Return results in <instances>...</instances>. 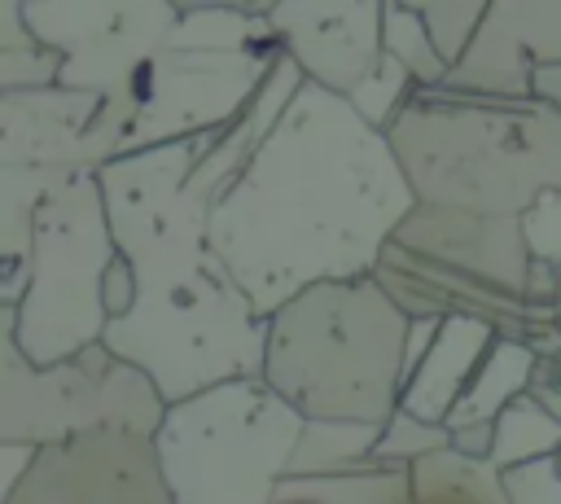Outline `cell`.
Here are the masks:
<instances>
[{"label":"cell","instance_id":"obj_8","mask_svg":"<svg viewBox=\"0 0 561 504\" xmlns=\"http://www.w3.org/2000/svg\"><path fill=\"white\" fill-rule=\"evenodd\" d=\"M9 504H175L158 438L149 429L96 421L39 443Z\"/></svg>","mask_w":561,"mask_h":504},{"label":"cell","instance_id":"obj_12","mask_svg":"<svg viewBox=\"0 0 561 504\" xmlns=\"http://www.w3.org/2000/svg\"><path fill=\"white\" fill-rule=\"evenodd\" d=\"M267 18L307 79L333 92H351L386 53V0H280Z\"/></svg>","mask_w":561,"mask_h":504},{"label":"cell","instance_id":"obj_20","mask_svg":"<svg viewBox=\"0 0 561 504\" xmlns=\"http://www.w3.org/2000/svg\"><path fill=\"white\" fill-rule=\"evenodd\" d=\"M381 425L377 421H351V416H307L298 447L289 456V473H333V469H373L381 465L373 456Z\"/></svg>","mask_w":561,"mask_h":504},{"label":"cell","instance_id":"obj_34","mask_svg":"<svg viewBox=\"0 0 561 504\" xmlns=\"http://www.w3.org/2000/svg\"><path fill=\"white\" fill-rule=\"evenodd\" d=\"M530 96H539L543 105L561 110V57L535 66V75H530Z\"/></svg>","mask_w":561,"mask_h":504},{"label":"cell","instance_id":"obj_36","mask_svg":"<svg viewBox=\"0 0 561 504\" xmlns=\"http://www.w3.org/2000/svg\"><path fill=\"white\" fill-rule=\"evenodd\" d=\"M552 307H557V324H561V298H557V302H552Z\"/></svg>","mask_w":561,"mask_h":504},{"label":"cell","instance_id":"obj_28","mask_svg":"<svg viewBox=\"0 0 561 504\" xmlns=\"http://www.w3.org/2000/svg\"><path fill=\"white\" fill-rule=\"evenodd\" d=\"M504 486H508L513 504H561V451L508 465Z\"/></svg>","mask_w":561,"mask_h":504},{"label":"cell","instance_id":"obj_2","mask_svg":"<svg viewBox=\"0 0 561 504\" xmlns=\"http://www.w3.org/2000/svg\"><path fill=\"white\" fill-rule=\"evenodd\" d=\"M210 136L162 140L96 167L114 241L136 267V302L105 324V342L140 364L167 399L263 373L267 316L210 241L215 193L188 180Z\"/></svg>","mask_w":561,"mask_h":504},{"label":"cell","instance_id":"obj_31","mask_svg":"<svg viewBox=\"0 0 561 504\" xmlns=\"http://www.w3.org/2000/svg\"><path fill=\"white\" fill-rule=\"evenodd\" d=\"M131 302H136V267L118 250L110 259V272H105V307H110V320L123 316V311H131Z\"/></svg>","mask_w":561,"mask_h":504},{"label":"cell","instance_id":"obj_15","mask_svg":"<svg viewBox=\"0 0 561 504\" xmlns=\"http://www.w3.org/2000/svg\"><path fill=\"white\" fill-rule=\"evenodd\" d=\"M495 337H500V329L491 320H482V316H465V311L443 316L434 342L421 355V364L403 377L399 403L412 408L416 416L447 421V412L465 394L469 377L478 373V364H482V355L491 351Z\"/></svg>","mask_w":561,"mask_h":504},{"label":"cell","instance_id":"obj_29","mask_svg":"<svg viewBox=\"0 0 561 504\" xmlns=\"http://www.w3.org/2000/svg\"><path fill=\"white\" fill-rule=\"evenodd\" d=\"M535 342V368H530V394L561 416V324L530 337Z\"/></svg>","mask_w":561,"mask_h":504},{"label":"cell","instance_id":"obj_17","mask_svg":"<svg viewBox=\"0 0 561 504\" xmlns=\"http://www.w3.org/2000/svg\"><path fill=\"white\" fill-rule=\"evenodd\" d=\"M408 469L416 504H513L504 486V465L495 456H469L443 443L416 456Z\"/></svg>","mask_w":561,"mask_h":504},{"label":"cell","instance_id":"obj_4","mask_svg":"<svg viewBox=\"0 0 561 504\" xmlns=\"http://www.w3.org/2000/svg\"><path fill=\"white\" fill-rule=\"evenodd\" d=\"M386 131L416 202L522 215L561 184V110L539 96L416 83Z\"/></svg>","mask_w":561,"mask_h":504},{"label":"cell","instance_id":"obj_21","mask_svg":"<svg viewBox=\"0 0 561 504\" xmlns=\"http://www.w3.org/2000/svg\"><path fill=\"white\" fill-rule=\"evenodd\" d=\"M561 451V416L552 408H543L530 390H522L517 399H508L495 412V447L491 456L508 469L522 460H539Z\"/></svg>","mask_w":561,"mask_h":504},{"label":"cell","instance_id":"obj_9","mask_svg":"<svg viewBox=\"0 0 561 504\" xmlns=\"http://www.w3.org/2000/svg\"><path fill=\"white\" fill-rule=\"evenodd\" d=\"M26 26L57 48L66 88H114L149 48H158L175 18V0H26Z\"/></svg>","mask_w":561,"mask_h":504},{"label":"cell","instance_id":"obj_5","mask_svg":"<svg viewBox=\"0 0 561 504\" xmlns=\"http://www.w3.org/2000/svg\"><path fill=\"white\" fill-rule=\"evenodd\" d=\"M408 324L377 272L311 280L267 316L263 377L302 416L381 425L399 408Z\"/></svg>","mask_w":561,"mask_h":504},{"label":"cell","instance_id":"obj_3","mask_svg":"<svg viewBox=\"0 0 561 504\" xmlns=\"http://www.w3.org/2000/svg\"><path fill=\"white\" fill-rule=\"evenodd\" d=\"M280 57L285 39L267 13L180 9L171 35L101 92L88 167L232 123Z\"/></svg>","mask_w":561,"mask_h":504},{"label":"cell","instance_id":"obj_13","mask_svg":"<svg viewBox=\"0 0 561 504\" xmlns=\"http://www.w3.org/2000/svg\"><path fill=\"white\" fill-rule=\"evenodd\" d=\"M561 57V0H491L469 48L451 61V88L530 96L539 61Z\"/></svg>","mask_w":561,"mask_h":504},{"label":"cell","instance_id":"obj_32","mask_svg":"<svg viewBox=\"0 0 561 504\" xmlns=\"http://www.w3.org/2000/svg\"><path fill=\"white\" fill-rule=\"evenodd\" d=\"M451 429V447L469 451V456H491L495 447V421H465V425H447Z\"/></svg>","mask_w":561,"mask_h":504},{"label":"cell","instance_id":"obj_37","mask_svg":"<svg viewBox=\"0 0 561 504\" xmlns=\"http://www.w3.org/2000/svg\"><path fill=\"white\" fill-rule=\"evenodd\" d=\"M557 280H561V263H557ZM557 298H561V294H557Z\"/></svg>","mask_w":561,"mask_h":504},{"label":"cell","instance_id":"obj_16","mask_svg":"<svg viewBox=\"0 0 561 504\" xmlns=\"http://www.w3.org/2000/svg\"><path fill=\"white\" fill-rule=\"evenodd\" d=\"M75 167L39 162H0V302H18L31 276V237L35 215L48 188Z\"/></svg>","mask_w":561,"mask_h":504},{"label":"cell","instance_id":"obj_22","mask_svg":"<svg viewBox=\"0 0 561 504\" xmlns=\"http://www.w3.org/2000/svg\"><path fill=\"white\" fill-rule=\"evenodd\" d=\"M381 44L421 79V83H443L451 61L443 57V48L434 44L430 26L421 22L416 9H408L403 0H386V26H381Z\"/></svg>","mask_w":561,"mask_h":504},{"label":"cell","instance_id":"obj_18","mask_svg":"<svg viewBox=\"0 0 561 504\" xmlns=\"http://www.w3.org/2000/svg\"><path fill=\"white\" fill-rule=\"evenodd\" d=\"M408 504L412 469L399 460H381L373 469H333V473H285L272 491V504Z\"/></svg>","mask_w":561,"mask_h":504},{"label":"cell","instance_id":"obj_1","mask_svg":"<svg viewBox=\"0 0 561 504\" xmlns=\"http://www.w3.org/2000/svg\"><path fill=\"white\" fill-rule=\"evenodd\" d=\"M416 193L386 127L307 79L263 145L210 202V241L272 316L329 276L373 272Z\"/></svg>","mask_w":561,"mask_h":504},{"label":"cell","instance_id":"obj_27","mask_svg":"<svg viewBox=\"0 0 561 504\" xmlns=\"http://www.w3.org/2000/svg\"><path fill=\"white\" fill-rule=\"evenodd\" d=\"M522 232L530 245V259L561 263V184L543 188L539 197L526 202L522 210Z\"/></svg>","mask_w":561,"mask_h":504},{"label":"cell","instance_id":"obj_30","mask_svg":"<svg viewBox=\"0 0 561 504\" xmlns=\"http://www.w3.org/2000/svg\"><path fill=\"white\" fill-rule=\"evenodd\" d=\"M35 451H39V443H26V438H0V504L13 500V491H18V482L26 478Z\"/></svg>","mask_w":561,"mask_h":504},{"label":"cell","instance_id":"obj_14","mask_svg":"<svg viewBox=\"0 0 561 504\" xmlns=\"http://www.w3.org/2000/svg\"><path fill=\"white\" fill-rule=\"evenodd\" d=\"M101 110L96 88H9L0 92V162L88 167V127Z\"/></svg>","mask_w":561,"mask_h":504},{"label":"cell","instance_id":"obj_25","mask_svg":"<svg viewBox=\"0 0 561 504\" xmlns=\"http://www.w3.org/2000/svg\"><path fill=\"white\" fill-rule=\"evenodd\" d=\"M403 4L421 13V22L430 26V35L443 48V57L456 61L469 48V39H473V31H478V22H482L491 0H403Z\"/></svg>","mask_w":561,"mask_h":504},{"label":"cell","instance_id":"obj_11","mask_svg":"<svg viewBox=\"0 0 561 504\" xmlns=\"http://www.w3.org/2000/svg\"><path fill=\"white\" fill-rule=\"evenodd\" d=\"M390 241L416 254H430L456 272H469L478 280H491L500 289L526 294L530 245L522 232V215L469 210L447 202H412V210L399 219Z\"/></svg>","mask_w":561,"mask_h":504},{"label":"cell","instance_id":"obj_24","mask_svg":"<svg viewBox=\"0 0 561 504\" xmlns=\"http://www.w3.org/2000/svg\"><path fill=\"white\" fill-rule=\"evenodd\" d=\"M451 438L447 421H430V416H416L412 408H394L386 421H381V434L373 443V456L377 460H399V465H412L416 456L443 447Z\"/></svg>","mask_w":561,"mask_h":504},{"label":"cell","instance_id":"obj_10","mask_svg":"<svg viewBox=\"0 0 561 504\" xmlns=\"http://www.w3.org/2000/svg\"><path fill=\"white\" fill-rule=\"evenodd\" d=\"M118 355L110 342H88L66 359L35 364L0 320V438L53 443L105 421L101 381Z\"/></svg>","mask_w":561,"mask_h":504},{"label":"cell","instance_id":"obj_33","mask_svg":"<svg viewBox=\"0 0 561 504\" xmlns=\"http://www.w3.org/2000/svg\"><path fill=\"white\" fill-rule=\"evenodd\" d=\"M557 294H561V280H557V263H548V259H530L526 298H535V302L552 307V302H557Z\"/></svg>","mask_w":561,"mask_h":504},{"label":"cell","instance_id":"obj_26","mask_svg":"<svg viewBox=\"0 0 561 504\" xmlns=\"http://www.w3.org/2000/svg\"><path fill=\"white\" fill-rule=\"evenodd\" d=\"M61 53L48 48L44 39L26 48H0V92L9 88H48L61 79Z\"/></svg>","mask_w":561,"mask_h":504},{"label":"cell","instance_id":"obj_23","mask_svg":"<svg viewBox=\"0 0 561 504\" xmlns=\"http://www.w3.org/2000/svg\"><path fill=\"white\" fill-rule=\"evenodd\" d=\"M416 83H421V79H416V75H412V70H408L390 48H386V53L377 57V66H373V70H368V75H364L346 96H351V105H355L368 123L390 127V123H394V114L403 110V101L412 96V88H416Z\"/></svg>","mask_w":561,"mask_h":504},{"label":"cell","instance_id":"obj_35","mask_svg":"<svg viewBox=\"0 0 561 504\" xmlns=\"http://www.w3.org/2000/svg\"><path fill=\"white\" fill-rule=\"evenodd\" d=\"M180 9H241V13H272L280 0H175Z\"/></svg>","mask_w":561,"mask_h":504},{"label":"cell","instance_id":"obj_7","mask_svg":"<svg viewBox=\"0 0 561 504\" xmlns=\"http://www.w3.org/2000/svg\"><path fill=\"white\" fill-rule=\"evenodd\" d=\"M114 254L118 241L96 167L66 171L39 202L26 289L18 302H0V320L35 364L66 359L105 337V272Z\"/></svg>","mask_w":561,"mask_h":504},{"label":"cell","instance_id":"obj_19","mask_svg":"<svg viewBox=\"0 0 561 504\" xmlns=\"http://www.w3.org/2000/svg\"><path fill=\"white\" fill-rule=\"evenodd\" d=\"M530 368H535V342L530 337H513L500 333L491 342V351L482 355L478 373L469 377L465 394L456 399V408L447 412V425H465V421H495V412L517 399L522 390H530Z\"/></svg>","mask_w":561,"mask_h":504},{"label":"cell","instance_id":"obj_6","mask_svg":"<svg viewBox=\"0 0 561 504\" xmlns=\"http://www.w3.org/2000/svg\"><path fill=\"white\" fill-rule=\"evenodd\" d=\"M307 416L263 377L241 373L167 403L158 456L175 504H272Z\"/></svg>","mask_w":561,"mask_h":504}]
</instances>
